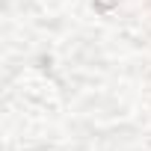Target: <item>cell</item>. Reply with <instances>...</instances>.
<instances>
[{"mask_svg": "<svg viewBox=\"0 0 151 151\" xmlns=\"http://www.w3.org/2000/svg\"><path fill=\"white\" fill-rule=\"evenodd\" d=\"M116 3H119V0H95V6H98L101 12H107V9H113Z\"/></svg>", "mask_w": 151, "mask_h": 151, "instance_id": "cell-1", "label": "cell"}]
</instances>
